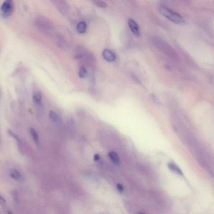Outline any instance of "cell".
I'll use <instances>...</instances> for the list:
<instances>
[{
    "mask_svg": "<svg viewBox=\"0 0 214 214\" xmlns=\"http://www.w3.org/2000/svg\"><path fill=\"white\" fill-rule=\"evenodd\" d=\"M34 23L36 28L44 35L52 36L55 34L56 28L53 23L44 16L36 17Z\"/></svg>",
    "mask_w": 214,
    "mask_h": 214,
    "instance_id": "6da1fadb",
    "label": "cell"
},
{
    "mask_svg": "<svg viewBox=\"0 0 214 214\" xmlns=\"http://www.w3.org/2000/svg\"><path fill=\"white\" fill-rule=\"evenodd\" d=\"M159 12L162 16L169 19L173 23L180 25L185 24V21L181 15L172 12L170 9L165 7H161L159 9Z\"/></svg>",
    "mask_w": 214,
    "mask_h": 214,
    "instance_id": "7a4b0ae2",
    "label": "cell"
},
{
    "mask_svg": "<svg viewBox=\"0 0 214 214\" xmlns=\"http://www.w3.org/2000/svg\"><path fill=\"white\" fill-rule=\"evenodd\" d=\"M14 7L13 0H5L1 7V13L3 18L7 19L12 16Z\"/></svg>",
    "mask_w": 214,
    "mask_h": 214,
    "instance_id": "3957f363",
    "label": "cell"
},
{
    "mask_svg": "<svg viewBox=\"0 0 214 214\" xmlns=\"http://www.w3.org/2000/svg\"><path fill=\"white\" fill-rule=\"evenodd\" d=\"M55 5L60 13L63 15L68 14L70 11V6L66 0H50Z\"/></svg>",
    "mask_w": 214,
    "mask_h": 214,
    "instance_id": "277c9868",
    "label": "cell"
},
{
    "mask_svg": "<svg viewBox=\"0 0 214 214\" xmlns=\"http://www.w3.org/2000/svg\"><path fill=\"white\" fill-rule=\"evenodd\" d=\"M103 58L108 62H113L116 59V55L112 51L108 49H105L102 53Z\"/></svg>",
    "mask_w": 214,
    "mask_h": 214,
    "instance_id": "5b68a950",
    "label": "cell"
},
{
    "mask_svg": "<svg viewBox=\"0 0 214 214\" xmlns=\"http://www.w3.org/2000/svg\"><path fill=\"white\" fill-rule=\"evenodd\" d=\"M128 26L133 33L134 35L137 37L140 36L139 26L137 23L132 19H129L128 21Z\"/></svg>",
    "mask_w": 214,
    "mask_h": 214,
    "instance_id": "8992f818",
    "label": "cell"
},
{
    "mask_svg": "<svg viewBox=\"0 0 214 214\" xmlns=\"http://www.w3.org/2000/svg\"><path fill=\"white\" fill-rule=\"evenodd\" d=\"M49 116L52 122L58 126H60L63 124V121L62 119L55 112L51 111L49 113Z\"/></svg>",
    "mask_w": 214,
    "mask_h": 214,
    "instance_id": "52a82bcc",
    "label": "cell"
},
{
    "mask_svg": "<svg viewBox=\"0 0 214 214\" xmlns=\"http://www.w3.org/2000/svg\"><path fill=\"white\" fill-rule=\"evenodd\" d=\"M10 175L12 178L18 182H23L25 181V179L24 177L17 170H11Z\"/></svg>",
    "mask_w": 214,
    "mask_h": 214,
    "instance_id": "ba28073f",
    "label": "cell"
},
{
    "mask_svg": "<svg viewBox=\"0 0 214 214\" xmlns=\"http://www.w3.org/2000/svg\"><path fill=\"white\" fill-rule=\"evenodd\" d=\"M87 30V26L84 21L79 22L76 26V30L79 34H83L86 32Z\"/></svg>",
    "mask_w": 214,
    "mask_h": 214,
    "instance_id": "9c48e42d",
    "label": "cell"
},
{
    "mask_svg": "<svg viewBox=\"0 0 214 214\" xmlns=\"http://www.w3.org/2000/svg\"><path fill=\"white\" fill-rule=\"evenodd\" d=\"M168 167L169 169L175 174L179 175H183V172H182V170H180V168L174 163H168Z\"/></svg>",
    "mask_w": 214,
    "mask_h": 214,
    "instance_id": "30bf717a",
    "label": "cell"
},
{
    "mask_svg": "<svg viewBox=\"0 0 214 214\" xmlns=\"http://www.w3.org/2000/svg\"><path fill=\"white\" fill-rule=\"evenodd\" d=\"M108 155L115 165H119L120 164V160H119V156L114 151H111L109 153Z\"/></svg>",
    "mask_w": 214,
    "mask_h": 214,
    "instance_id": "8fae6325",
    "label": "cell"
},
{
    "mask_svg": "<svg viewBox=\"0 0 214 214\" xmlns=\"http://www.w3.org/2000/svg\"><path fill=\"white\" fill-rule=\"evenodd\" d=\"M33 100L36 105H41L42 103V95L40 92H36L33 94Z\"/></svg>",
    "mask_w": 214,
    "mask_h": 214,
    "instance_id": "7c38bea8",
    "label": "cell"
},
{
    "mask_svg": "<svg viewBox=\"0 0 214 214\" xmlns=\"http://www.w3.org/2000/svg\"><path fill=\"white\" fill-rule=\"evenodd\" d=\"M30 131L33 139L34 140L36 144V146H37L38 147L39 146V137L38 134L37 132L36 131L35 129L33 128H31Z\"/></svg>",
    "mask_w": 214,
    "mask_h": 214,
    "instance_id": "4fadbf2b",
    "label": "cell"
},
{
    "mask_svg": "<svg viewBox=\"0 0 214 214\" xmlns=\"http://www.w3.org/2000/svg\"><path fill=\"white\" fill-rule=\"evenodd\" d=\"M88 75V72L86 68L84 66H82L79 68V77L82 79L86 78Z\"/></svg>",
    "mask_w": 214,
    "mask_h": 214,
    "instance_id": "5bb4252c",
    "label": "cell"
},
{
    "mask_svg": "<svg viewBox=\"0 0 214 214\" xmlns=\"http://www.w3.org/2000/svg\"><path fill=\"white\" fill-rule=\"evenodd\" d=\"M92 2L96 6L100 8H105L107 7V4L101 0H92Z\"/></svg>",
    "mask_w": 214,
    "mask_h": 214,
    "instance_id": "9a60e30c",
    "label": "cell"
},
{
    "mask_svg": "<svg viewBox=\"0 0 214 214\" xmlns=\"http://www.w3.org/2000/svg\"><path fill=\"white\" fill-rule=\"evenodd\" d=\"M8 133L9 135H11V136H12V137H13L14 138H15V139L17 141L18 143H21V139H20V138H19V136H18L17 135H16L15 133H13L12 130H10V129L8 130Z\"/></svg>",
    "mask_w": 214,
    "mask_h": 214,
    "instance_id": "2e32d148",
    "label": "cell"
},
{
    "mask_svg": "<svg viewBox=\"0 0 214 214\" xmlns=\"http://www.w3.org/2000/svg\"><path fill=\"white\" fill-rule=\"evenodd\" d=\"M150 98L152 100L154 103L156 104L159 105L161 104V102L159 100L158 98L154 94H151V95Z\"/></svg>",
    "mask_w": 214,
    "mask_h": 214,
    "instance_id": "e0dca14e",
    "label": "cell"
},
{
    "mask_svg": "<svg viewBox=\"0 0 214 214\" xmlns=\"http://www.w3.org/2000/svg\"><path fill=\"white\" fill-rule=\"evenodd\" d=\"M14 202L16 205H18L19 203V199H18V195L16 192L14 193Z\"/></svg>",
    "mask_w": 214,
    "mask_h": 214,
    "instance_id": "ac0fdd59",
    "label": "cell"
},
{
    "mask_svg": "<svg viewBox=\"0 0 214 214\" xmlns=\"http://www.w3.org/2000/svg\"><path fill=\"white\" fill-rule=\"evenodd\" d=\"M117 189L120 192H122L123 191V187L120 184H118L116 185Z\"/></svg>",
    "mask_w": 214,
    "mask_h": 214,
    "instance_id": "d6986e66",
    "label": "cell"
},
{
    "mask_svg": "<svg viewBox=\"0 0 214 214\" xmlns=\"http://www.w3.org/2000/svg\"><path fill=\"white\" fill-rule=\"evenodd\" d=\"M132 78H133V80H134V81L135 82H137V83H138V84H140V81L139 79H138V77H136V76H135V75H132Z\"/></svg>",
    "mask_w": 214,
    "mask_h": 214,
    "instance_id": "ffe728a7",
    "label": "cell"
},
{
    "mask_svg": "<svg viewBox=\"0 0 214 214\" xmlns=\"http://www.w3.org/2000/svg\"><path fill=\"white\" fill-rule=\"evenodd\" d=\"M94 161H95V162H97V161H98L99 160V155L98 154H97L95 155L94 157Z\"/></svg>",
    "mask_w": 214,
    "mask_h": 214,
    "instance_id": "44dd1931",
    "label": "cell"
},
{
    "mask_svg": "<svg viewBox=\"0 0 214 214\" xmlns=\"http://www.w3.org/2000/svg\"><path fill=\"white\" fill-rule=\"evenodd\" d=\"M1 203L5 205L6 204V201L5 200V199L3 197H2L1 196Z\"/></svg>",
    "mask_w": 214,
    "mask_h": 214,
    "instance_id": "7402d4cb",
    "label": "cell"
}]
</instances>
